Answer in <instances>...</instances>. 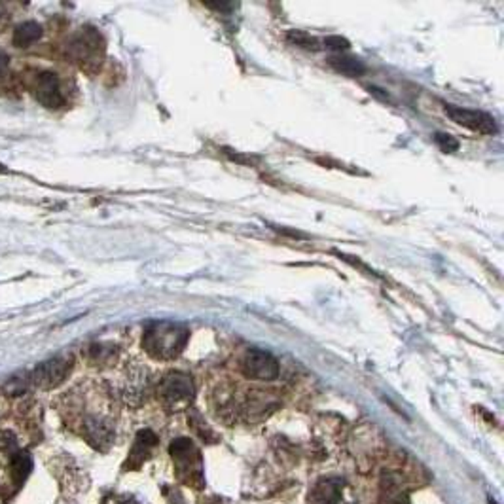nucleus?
<instances>
[{"mask_svg":"<svg viewBox=\"0 0 504 504\" xmlns=\"http://www.w3.org/2000/svg\"><path fill=\"white\" fill-rule=\"evenodd\" d=\"M126 504H133V503H126Z\"/></svg>","mask_w":504,"mask_h":504,"instance_id":"nucleus-23","label":"nucleus"},{"mask_svg":"<svg viewBox=\"0 0 504 504\" xmlns=\"http://www.w3.org/2000/svg\"><path fill=\"white\" fill-rule=\"evenodd\" d=\"M434 143L438 144L442 152H455V150H459V141L451 137V135H445V133H436Z\"/></svg>","mask_w":504,"mask_h":504,"instance_id":"nucleus-17","label":"nucleus"},{"mask_svg":"<svg viewBox=\"0 0 504 504\" xmlns=\"http://www.w3.org/2000/svg\"><path fill=\"white\" fill-rule=\"evenodd\" d=\"M10 69V57L4 51H0V78H4Z\"/></svg>","mask_w":504,"mask_h":504,"instance_id":"nucleus-19","label":"nucleus"},{"mask_svg":"<svg viewBox=\"0 0 504 504\" xmlns=\"http://www.w3.org/2000/svg\"><path fill=\"white\" fill-rule=\"evenodd\" d=\"M326 50H334V51H346L349 50V42L341 36H328V39L323 40V44Z\"/></svg>","mask_w":504,"mask_h":504,"instance_id":"nucleus-18","label":"nucleus"},{"mask_svg":"<svg viewBox=\"0 0 504 504\" xmlns=\"http://www.w3.org/2000/svg\"><path fill=\"white\" fill-rule=\"evenodd\" d=\"M158 396L169 411H182L192 405L196 398V385L188 373L171 372L159 381Z\"/></svg>","mask_w":504,"mask_h":504,"instance_id":"nucleus-3","label":"nucleus"},{"mask_svg":"<svg viewBox=\"0 0 504 504\" xmlns=\"http://www.w3.org/2000/svg\"><path fill=\"white\" fill-rule=\"evenodd\" d=\"M241 372L251 379L258 381H273L279 378L281 366L279 361L271 353L262 349H251L241 361Z\"/></svg>","mask_w":504,"mask_h":504,"instance_id":"nucleus-5","label":"nucleus"},{"mask_svg":"<svg viewBox=\"0 0 504 504\" xmlns=\"http://www.w3.org/2000/svg\"><path fill=\"white\" fill-rule=\"evenodd\" d=\"M44 36V27L36 21H23L14 29V44L17 48H29Z\"/></svg>","mask_w":504,"mask_h":504,"instance_id":"nucleus-12","label":"nucleus"},{"mask_svg":"<svg viewBox=\"0 0 504 504\" xmlns=\"http://www.w3.org/2000/svg\"><path fill=\"white\" fill-rule=\"evenodd\" d=\"M489 504H495V500H491V499H489Z\"/></svg>","mask_w":504,"mask_h":504,"instance_id":"nucleus-22","label":"nucleus"},{"mask_svg":"<svg viewBox=\"0 0 504 504\" xmlns=\"http://www.w3.org/2000/svg\"><path fill=\"white\" fill-rule=\"evenodd\" d=\"M72 366H74L72 356H54L50 361L42 362V364H39V366L34 368L33 372H31V376H29V381L33 385H36L39 389H55L57 385H61L69 378V373L72 372Z\"/></svg>","mask_w":504,"mask_h":504,"instance_id":"nucleus-4","label":"nucleus"},{"mask_svg":"<svg viewBox=\"0 0 504 504\" xmlns=\"http://www.w3.org/2000/svg\"><path fill=\"white\" fill-rule=\"evenodd\" d=\"M328 65L346 76H362L366 72V65L356 57H347V55H332L328 59Z\"/></svg>","mask_w":504,"mask_h":504,"instance_id":"nucleus-13","label":"nucleus"},{"mask_svg":"<svg viewBox=\"0 0 504 504\" xmlns=\"http://www.w3.org/2000/svg\"><path fill=\"white\" fill-rule=\"evenodd\" d=\"M169 453L176 460V468L178 470H181L182 466H186V468H196L198 472H201V457H199L196 444L190 438L173 440L169 444Z\"/></svg>","mask_w":504,"mask_h":504,"instance_id":"nucleus-8","label":"nucleus"},{"mask_svg":"<svg viewBox=\"0 0 504 504\" xmlns=\"http://www.w3.org/2000/svg\"><path fill=\"white\" fill-rule=\"evenodd\" d=\"M444 109L455 124H459V126L466 127L470 131L482 133V135H493V133H497V124H495L493 116L488 114V112L460 109V106H455V104H445Z\"/></svg>","mask_w":504,"mask_h":504,"instance_id":"nucleus-6","label":"nucleus"},{"mask_svg":"<svg viewBox=\"0 0 504 504\" xmlns=\"http://www.w3.org/2000/svg\"><path fill=\"white\" fill-rule=\"evenodd\" d=\"M104 40L94 27H84L66 42V57L84 71H95L103 63Z\"/></svg>","mask_w":504,"mask_h":504,"instance_id":"nucleus-2","label":"nucleus"},{"mask_svg":"<svg viewBox=\"0 0 504 504\" xmlns=\"http://www.w3.org/2000/svg\"><path fill=\"white\" fill-rule=\"evenodd\" d=\"M190 340V330L184 324L158 321L146 326L143 334V349L156 361H173L184 351Z\"/></svg>","mask_w":504,"mask_h":504,"instance_id":"nucleus-1","label":"nucleus"},{"mask_svg":"<svg viewBox=\"0 0 504 504\" xmlns=\"http://www.w3.org/2000/svg\"><path fill=\"white\" fill-rule=\"evenodd\" d=\"M10 470L16 485L25 483V480H27V478L31 476V472H33V457H31V453H27V451H19V453L14 455Z\"/></svg>","mask_w":504,"mask_h":504,"instance_id":"nucleus-14","label":"nucleus"},{"mask_svg":"<svg viewBox=\"0 0 504 504\" xmlns=\"http://www.w3.org/2000/svg\"><path fill=\"white\" fill-rule=\"evenodd\" d=\"M116 356V349L112 346H103V343H95L89 347V358L94 362H109Z\"/></svg>","mask_w":504,"mask_h":504,"instance_id":"nucleus-16","label":"nucleus"},{"mask_svg":"<svg viewBox=\"0 0 504 504\" xmlns=\"http://www.w3.org/2000/svg\"><path fill=\"white\" fill-rule=\"evenodd\" d=\"M156 445H158V436H156V433H152L150 428L138 430L137 438H135V445H133L129 459H127L126 463L127 468H138L144 460L148 459L150 451H152Z\"/></svg>","mask_w":504,"mask_h":504,"instance_id":"nucleus-10","label":"nucleus"},{"mask_svg":"<svg viewBox=\"0 0 504 504\" xmlns=\"http://www.w3.org/2000/svg\"><path fill=\"white\" fill-rule=\"evenodd\" d=\"M4 17H6V6L0 2V23L4 21Z\"/></svg>","mask_w":504,"mask_h":504,"instance_id":"nucleus-20","label":"nucleus"},{"mask_svg":"<svg viewBox=\"0 0 504 504\" xmlns=\"http://www.w3.org/2000/svg\"><path fill=\"white\" fill-rule=\"evenodd\" d=\"M146 372L137 368L133 372H127L126 381H124V396H126L127 402L131 404H141V400H144V395H146Z\"/></svg>","mask_w":504,"mask_h":504,"instance_id":"nucleus-11","label":"nucleus"},{"mask_svg":"<svg viewBox=\"0 0 504 504\" xmlns=\"http://www.w3.org/2000/svg\"><path fill=\"white\" fill-rule=\"evenodd\" d=\"M33 94L46 109H59L65 103V95L61 88L59 76L51 71L39 72L33 80Z\"/></svg>","mask_w":504,"mask_h":504,"instance_id":"nucleus-7","label":"nucleus"},{"mask_svg":"<svg viewBox=\"0 0 504 504\" xmlns=\"http://www.w3.org/2000/svg\"><path fill=\"white\" fill-rule=\"evenodd\" d=\"M4 171H6V167L2 163H0V173H4Z\"/></svg>","mask_w":504,"mask_h":504,"instance_id":"nucleus-21","label":"nucleus"},{"mask_svg":"<svg viewBox=\"0 0 504 504\" xmlns=\"http://www.w3.org/2000/svg\"><path fill=\"white\" fill-rule=\"evenodd\" d=\"M286 39H288V42L300 46V48H303V50L317 51L323 48L321 42H318L315 36H311L309 33H303V31H291V33L286 34Z\"/></svg>","mask_w":504,"mask_h":504,"instance_id":"nucleus-15","label":"nucleus"},{"mask_svg":"<svg viewBox=\"0 0 504 504\" xmlns=\"http://www.w3.org/2000/svg\"><path fill=\"white\" fill-rule=\"evenodd\" d=\"M311 504H346L343 500V482L340 478H326L315 485Z\"/></svg>","mask_w":504,"mask_h":504,"instance_id":"nucleus-9","label":"nucleus"}]
</instances>
